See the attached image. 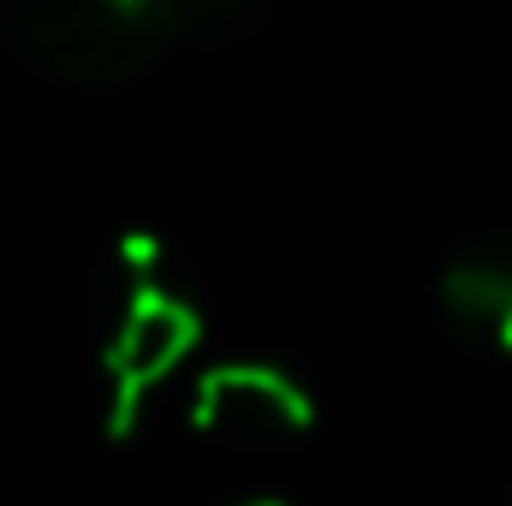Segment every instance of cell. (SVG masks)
Instances as JSON below:
<instances>
[{
	"label": "cell",
	"instance_id": "cell-1",
	"mask_svg": "<svg viewBox=\"0 0 512 506\" xmlns=\"http://www.w3.org/2000/svg\"><path fill=\"white\" fill-rule=\"evenodd\" d=\"M197 346V310L167 292L161 280L137 274V286L126 292L108 352H102V376H108V429L126 435L131 423L143 417V405L155 399V387L179 376V364Z\"/></svg>",
	"mask_w": 512,
	"mask_h": 506
},
{
	"label": "cell",
	"instance_id": "cell-2",
	"mask_svg": "<svg viewBox=\"0 0 512 506\" xmlns=\"http://www.w3.org/2000/svg\"><path fill=\"white\" fill-rule=\"evenodd\" d=\"M191 429L221 447H280L310 429V405L280 370L221 364L191 393Z\"/></svg>",
	"mask_w": 512,
	"mask_h": 506
},
{
	"label": "cell",
	"instance_id": "cell-3",
	"mask_svg": "<svg viewBox=\"0 0 512 506\" xmlns=\"http://www.w3.org/2000/svg\"><path fill=\"white\" fill-rule=\"evenodd\" d=\"M251 506H274V501H251Z\"/></svg>",
	"mask_w": 512,
	"mask_h": 506
}]
</instances>
